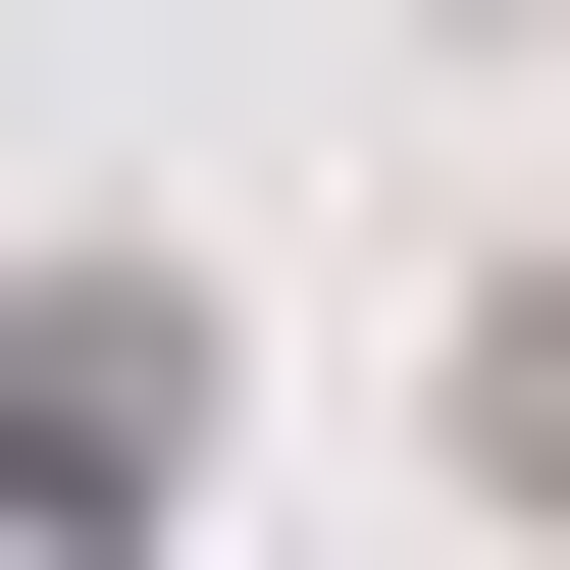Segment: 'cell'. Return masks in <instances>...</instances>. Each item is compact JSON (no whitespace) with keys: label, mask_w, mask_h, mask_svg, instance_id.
<instances>
[{"label":"cell","mask_w":570,"mask_h":570,"mask_svg":"<svg viewBox=\"0 0 570 570\" xmlns=\"http://www.w3.org/2000/svg\"><path fill=\"white\" fill-rule=\"evenodd\" d=\"M466 466H519V519H570V259H466Z\"/></svg>","instance_id":"cell-2"},{"label":"cell","mask_w":570,"mask_h":570,"mask_svg":"<svg viewBox=\"0 0 570 570\" xmlns=\"http://www.w3.org/2000/svg\"><path fill=\"white\" fill-rule=\"evenodd\" d=\"M208 415H259V363H208V259H0V519H52V570H156V519H208Z\"/></svg>","instance_id":"cell-1"}]
</instances>
